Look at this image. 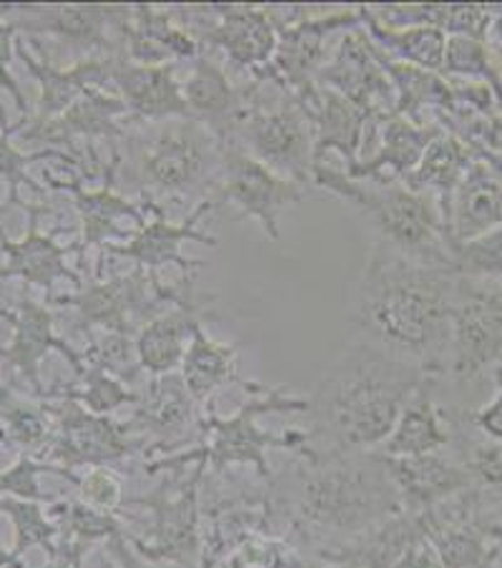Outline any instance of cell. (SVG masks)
I'll return each mask as SVG.
<instances>
[{
    "label": "cell",
    "mask_w": 502,
    "mask_h": 568,
    "mask_svg": "<svg viewBox=\"0 0 502 568\" xmlns=\"http://www.w3.org/2000/svg\"><path fill=\"white\" fill-rule=\"evenodd\" d=\"M454 270L404 257L385 242L369 247L349 325L357 339L438 371L450 343Z\"/></svg>",
    "instance_id": "obj_1"
},
{
    "label": "cell",
    "mask_w": 502,
    "mask_h": 568,
    "mask_svg": "<svg viewBox=\"0 0 502 568\" xmlns=\"http://www.w3.org/2000/svg\"><path fill=\"white\" fill-rule=\"evenodd\" d=\"M269 480V508L295 534L321 548L352 541L359 534L402 514V500L380 450L317 453Z\"/></svg>",
    "instance_id": "obj_2"
},
{
    "label": "cell",
    "mask_w": 502,
    "mask_h": 568,
    "mask_svg": "<svg viewBox=\"0 0 502 568\" xmlns=\"http://www.w3.org/2000/svg\"><path fill=\"white\" fill-rule=\"evenodd\" d=\"M428 383L422 365L387 353L365 339H352L309 400V448L317 453L380 450L404 405Z\"/></svg>",
    "instance_id": "obj_3"
},
{
    "label": "cell",
    "mask_w": 502,
    "mask_h": 568,
    "mask_svg": "<svg viewBox=\"0 0 502 568\" xmlns=\"http://www.w3.org/2000/svg\"><path fill=\"white\" fill-rule=\"evenodd\" d=\"M111 159L116 182L141 199H194L216 192L222 176V141L194 119H129Z\"/></svg>",
    "instance_id": "obj_4"
},
{
    "label": "cell",
    "mask_w": 502,
    "mask_h": 568,
    "mask_svg": "<svg viewBox=\"0 0 502 568\" xmlns=\"http://www.w3.org/2000/svg\"><path fill=\"white\" fill-rule=\"evenodd\" d=\"M315 186L327 189L375 226V240L404 257L434 267H450L442 212L432 194L412 192L395 179H349L335 166H315Z\"/></svg>",
    "instance_id": "obj_5"
},
{
    "label": "cell",
    "mask_w": 502,
    "mask_h": 568,
    "mask_svg": "<svg viewBox=\"0 0 502 568\" xmlns=\"http://www.w3.org/2000/svg\"><path fill=\"white\" fill-rule=\"evenodd\" d=\"M267 413H309V400L301 397H287L281 387L264 390L246 400L232 418H219V415H206L202 420V435L206 440L202 448L186 450L182 456L164 458L148 463L146 473H156L164 468H184L186 463H196L198 458L206 460V468L214 473H224L232 466H252L262 478L272 480L274 473L269 470L267 453L272 448L297 450V456H307L309 450V433L287 430V433H267L257 425L259 415Z\"/></svg>",
    "instance_id": "obj_6"
},
{
    "label": "cell",
    "mask_w": 502,
    "mask_h": 568,
    "mask_svg": "<svg viewBox=\"0 0 502 568\" xmlns=\"http://www.w3.org/2000/svg\"><path fill=\"white\" fill-rule=\"evenodd\" d=\"M232 144L305 186L315 184V129L291 93L269 79L246 83V109Z\"/></svg>",
    "instance_id": "obj_7"
},
{
    "label": "cell",
    "mask_w": 502,
    "mask_h": 568,
    "mask_svg": "<svg viewBox=\"0 0 502 568\" xmlns=\"http://www.w3.org/2000/svg\"><path fill=\"white\" fill-rule=\"evenodd\" d=\"M192 280H182V287H166L156 274L144 267L113 274V277L91 282L75 295L55 297L59 305L79 310V325L83 329L99 327L109 335L136 339L151 320L164 312V305H176L192 295Z\"/></svg>",
    "instance_id": "obj_8"
},
{
    "label": "cell",
    "mask_w": 502,
    "mask_h": 568,
    "mask_svg": "<svg viewBox=\"0 0 502 568\" xmlns=\"http://www.w3.org/2000/svg\"><path fill=\"white\" fill-rule=\"evenodd\" d=\"M279 43L269 65L252 73V79H269L287 89L291 97H299L311 83H317V73L329 61V41L337 33H349L362 28V11L359 8H339L331 13H311L309 8H287L277 11Z\"/></svg>",
    "instance_id": "obj_9"
},
{
    "label": "cell",
    "mask_w": 502,
    "mask_h": 568,
    "mask_svg": "<svg viewBox=\"0 0 502 568\" xmlns=\"http://www.w3.org/2000/svg\"><path fill=\"white\" fill-rule=\"evenodd\" d=\"M182 26L192 33L202 51H222L239 71L257 73L277 53L279 31L274 8L252 6H202L174 8Z\"/></svg>",
    "instance_id": "obj_10"
},
{
    "label": "cell",
    "mask_w": 502,
    "mask_h": 568,
    "mask_svg": "<svg viewBox=\"0 0 502 568\" xmlns=\"http://www.w3.org/2000/svg\"><path fill=\"white\" fill-rule=\"evenodd\" d=\"M311 186L274 174L269 166L246 154L239 144H222V176L216 184V206L234 204L236 220H257L272 242H279V216L305 202Z\"/></svg>",
    "instance_id": "obj_11"
},
{
    "label": "cell",
    "mask_w": 502,
    "mask_h": 568,
    "mask_svg": "<svg viewBox=\"0 0 502 568\" xmlns=\"http://www.w3.org/2000/svg\"><path fill=\"white\" fill-rule=\"evenodd\" d=\"M206 473V460L198 458L192 478L184 488L172 494V478L156 488L154 496L136 498L134 504L151 510L146 538H129L141 556L148 561H172L184 568L196 566L198 556V480Z\"/></svg>",
    "instance_id": "obj_12"
},
{
    "label": "cell",
    "mask_w": 502,
    "mask_h": 568,
    "mask_svg": "<svg viewBox=\"0 0 502 568\" xmlns=\"http://www.w3.org/2000/svg\"><path fill=\"white\" fill-rule=\"evenodd\" d=\"M141 206H144L146 214H151V220H146L144 226H139V230L131 234L129 242L109 244V247L103 250L109 254H116V257H129L136 267H144L151 274H156L164 267H178L184 272V280H192V274L196 270L206 267L204 260H188L184 257L182 250L186 242L219 247V240L206 234L202 226H198L208 212L219 210L214 199H202L182 224L168 222L164 206L151 202V199H141Z\"/></svg>",
    "instance_id": "obj_13"
},
{
    "label": "cell",
    "mask_w": 502,
    "mask_h": 568,
    "mask_svg": "<svg viewBox=\"0 0 502 568\" xmlns=\"http://www.w3.org/2000/svg\"><path fill=\"white\" fill-rule=\"evenodd\" d=\"M315 81L352 101L375 126L395 111V89L377 61L375 43L365 28L342 33L335 53L321 65Z\"/></svg>",
    "instance_id": "obj_14"
},
{
    "label": "cell",
    "mask_w": 502,
    "mask_h": 568,
    "mask_svg": "<svg viewBox=\"0 0 502 568\" xmlns=\"http://www.w3.org/2000/svg\"><path fill=\"white\" fill-rule=\"evenodd\" d=\"M452 371L460 377L482 371L502 355V284L465 287L458 282L450 320Z\"/></svg>",
    "instance_id": "obj_15"
},
{
    "label": "cell",
    "mask_w": 502,
    "mask_h": 568,
    "mask_svg": "<svg viewBox=\"0 0 502 568\" xmlns=\"http://www.w3.org/2000/svg\"><path fill=\"white\" fill-rule=\"evenodd\" d=\"M148 438L136 435L129 423H113L109 415H96L81 403L69 400L59 413V445L55 458L63 460L65 470L91 466L106 468L123 458L134 456Z\"/></svg>",
    "instance_id": "obj_16"
},
{
    "label": "cell",
    "mask_w": 502,
    "mask_h": 568,
    "mask_svg": "<svg viewBox=\"0 0 502 568\" xmlns=\"http://www.w3.org/2000/svg\"><path fill=\"white\" fill-rule=\"evenodd\" d=\"M111 89L136 121L192 119L176 81V63L139 65L126 53H116L111 55Z\"/></svg>",
    "instance_id": "obj_17"
},
{
    "label": "cell",
    "mask_w": 502,
    "mask_h": 568,
    "mask_svg": "<svg viewBox=\"0 0 502 568\" xmlns=\"http://www.w3.org/2000/svg\"><path fill=\"white\" fill-rule=\"evenodd\" d=\"M182 93L194 121L204 124L222 144L234 139L246 109V83L236 87L224 65L202 51L192 61Z\"/></svg>",
    "instance_id": "obj_18"
},
{
    "label": "cell",
    "mask_w": 502,
    "mask_h": 568,
    "mask_svg": "<svg viewBox=\"0 0 502 568\" xmlns=\"http://www.w3.org/2000/svg\"><path fill=\"white\" fill-rule=\"evenodd\" d=\"M106 182L101 189H83L75 179L69 184H59L73 194L75 212L81 216L83 226V247H109V244H123L131 240L139 226L146 224V210L141 202H131L116 186V161L103 169Z\"/></svg>",
    "instance_id": "obj_19"
},
{
    "label": "cell",
    "mask_w": 502,
    "mask_h": 568,
    "mask_svg": "<svg viewBox=\"0 0 502 568\" xmlns=\"http://www.w3.org/2000/svg\"><path fill=\"white\" fill-rule=\"evenodd\" d=\"M295 99L315 129V166L325 164L329 151L342 156L347 166L359 161L367 126H375L365 111H359L352 101L327 87H319V83H311Z\"/></svg>",
    "instance_id": "obj_20"
},
{
    "label": "cell",
    "mask_w": 502,
    "mask_h": 568,
    "mask_svg": "<svg viewBox=\"0 0 502 568\" xmlns=\"http://www.w3.org/2000/svg\"><path fill=\"white\" fill-rule=\"evenodd\" d=\"M121 43L126 59L139 65L194 61L202 53V45L178 21L174 8L131 6Z\"/></svg>",
    "instance_id": "obj_21"
},
{
    "label": "cell",
    "mask_w": 502,
    "mask_h": 568,
    "mask_svg": "<svg viewBox=\"0 0 502 568\" xmlns=\"http://www.w3.org/2000/svg\"><path fill=\"white\" fill-rule=\"evenodd\" d=\"M444 236L450 252L475 236L502 226V186L485 161L475 159L465 176L454 186L448 206L442 212Z\"/></svg>",
    "instance_id": "obj_22"
},
{
    "label": "cell",
    "mask_w": 502,
    "mask_h": 568,
    "mask_svg": "<svg viewBox=\"0 0 502 568\" xmlns=\"http://www.w3.org/2000/svg\"><path fill=\"white\" fill-rule=\"evenodd\" d=\"M387 470L400 494L402 508L410 514H424L442 500L462 494L470 486L472 473L458 466L440 453H428V456H410V458H387Z\"/></svg>",
    "instance_id": "obj_23"
},
{
    "label": "cell",
    "mask_w": 502,
    "mask_h": 568,
    "mask_svg": "<svg viewBox=\"0 0 502 568\" xmlns=\"http://www.w3.org/2000/svg\"><path fill=\"white\" fill-rule=\"evenodd\" d=\"M440 131L442 126L424 124V121L417 124V121L390 113L372 129V136L380 134L377 154L349 164L345 174L349 179H395V182H402L420 164L424 149L432 144V139Z\"/></svg>",
    "instance_id": "obj_24"
},
{
    "label": "cell",
    "mask_w": 502,
    "mask_h": 568,
    "mask_svg": "<svg viewBox=\"0 0 502 568\" xmlns=\"http://www.w3.org/2000/svg\"><path fill=\"white\" fill-rule=\"evenodd\" d=\"M136 413L129 420V428L134 433H144V438L158 443H174L182 435H188L194 428L202 430L198 418V403L186 390L182 375H158L151 377L148 390L139 393Z\"/></svg>",
    "instance_id": "obj_25"
},
{
    "label": "cell",
    "mask_w": 502,
    "mask_h": 568,
    "mask_svg": "<svg viewBox=\"0 0 502 568\" xmlns=\"http://www.w3.org/2000/svg\"><path fill=\"white\" fill-rule=\"evenodd\" d=\"M422 538H428L424 516L402 510V514L359 534L352 541L335 546L331 551L321 548L319 556L327 564H337L342 568H392L397 558Z\"/></svg>",
    "instance_id": "obj_26"
},
{
    "label": "cell",
    "mask_w": 502,
    "mask_h": 568,
    "mask_svg": "<svg viewBox=\"0 0 502 568\" xmlns=\"http://www.w3.org/2000/svg\"><path fill=\"white\" fill-rule=\"evenodd\" d=\"M202 310L204 305H198L192 292L176 302L174 310L161 312L151 320L134 339L139 371L151 373V377L182 371L188 339H192L194 325L202 320Z\"/></svg>",
    "instance_id": "obj_27"
},
{
    "label": "cell",
    "mask_w": 502,
    "mask_h": 568,
    "mask_svg": "<svg viewBox=\"0 0 502 568\" xmlns=\"http://www.w3.org/2000/svg\"><path fill=\"white\" fill-rule=\"evenodd\" d=\"M126 116H131V113L116 93L109 89H89L61 116L38 121V131L33 136L45 141H61V144H71L75 139L119 141L123 129H126V121L121 119Z\"/></svg>",
    "instance_id": "obj_28"
},
{
    "label": "cell",
    "mask_w": 502,
    "mask_h": 568,
    "mask_svg": "<svg viewBox=\"0 0 502 568\" xmlns=\"http://www.w3.org/2000/svg\"><path fill=\"white\" fill-rule=\"evenodd\" d=\"M242 345H222L214 337L206 335L202 320L196 322L192 329V339H188L184 363H182V381L186 390L192 393L198 405H204L216 390L226 385H242L244 390L259 395L269 387L259 383H246L236 375V357H239Z\"/></svg>",
    "instance_id": "obj_29"
},
{
    "label": "cell",
    "mask_w": 502,
    "mask_h": 568,
    "mask_svg": "<svg viewBox=\"0 0 502 568\" xmlns=\"http://www.w3.org/2000/svg\"><path fill=\"white\" fill-rule=\"evenodd\" d=\"M0 315L8 317V322L16 325L13 343L8 347H0V357L11 359L18 371H21L35 387H41V383H38V363H41L51 349H59L79 375L86 371L81 355L73 353L61 337L53 335V320L49 310L38 307L33 302H23L16 315H11V312H0Z\"/></svg>",
    "instance_id": "obj_30"
},
{
    "label": "cell",
    "mask_w": 502,
    "mask_h": 568,
    "mask_svg": "<svg viewBox=\"0 0 502 568\" xmlns=\"http://www.w3.org/2000/svg\"><path fill=\"white\" fill-rule=\"evenodd\" d=\"M375 55L395 89L392 113H397V116H404L410 121H417V124H422L420 113L424 109H430L434 113L454 111V89L444 75L424 71L420 65H412V63L392 61L390 55H385L380 49H377V43H375Z\"/></svg>",
    "instance_id": "obj_31"
},
{
    "label": "cell",
    "mask_w": 502,
    "mask_h": 568,
    "mask_svg": "<svg viewBox=\"0 0 502 568\" xmlns=\"http://www.w3.org/2000/svg\"><path fill=\"white\" fill-rule=\"evenodd\" d=\"M472 161H475V154H472L470 144L442 129L440 134L432 139V144L424 149L420 164L402 179V184L407 189H412V192L432 194L438 199L440 212H444L454 186H458L460 179L465 176Z\"/></svg>",
    "instance_id": "obj_32"
},
{
    "label": "cell",
    "mask_w": 502,
    "mask_h": 568,
    "mask_svg": "<svg viewBox=\"0 0 502 568\" xmlns=\"http://www.w3.org/2000/svg\"><path fill=\"white\" fill-rule=\"evenodd\" d=\"M362 28L365 33L372 38L385 55L392 61L420 65L424 71L440 73L444 65V45H448V36L432 26H412V28H387L377 18L369 13V8L362 6Z\"/></svg>",
    "instance_id": "obj_33"
},
{
    "label": "cell",
    "mask_w": 502,
    "mask_h": 568,
    "mask_svg": "<svg viewBox=\"0 0 502 568\" xmlns=\"http://www.w3.org/2000/svg\"><path fill=\"white\" fill-rule=\"evenodd\" d=\"M35 226H38L35 212L31 210V230H28L23 242H8L3 236V252H8V267L0 274H3V277L18 274V277L33 282L43 290H49L59 277L71 280L75 287H81L79 274L63 264V257L69 250L53 244L51 236H43Z\"/></svg>",
    "instance_id": "obj_34"
},
{
    "label": "cell",
    "mask_w": 502,
    "mask_h": 568,
    "mask_svg": "<svg viewBox=\"0 0 502 568\" xmlns=\"http://www.w3.org/2000/svg\"><path fill=\"white\" fill-rule=\"evenodd\" d=\"M450 443V435L444 433L440 423V413L424 393V387L417 393L397 420L390 438L382 443L380 453L387 458H410L440 453Z\"/></svg>",
    "instance_id": "obj_35"
},
{
    "label": "cell",
    "mask_w": 502,
    "mask_h": 568,
    "mask_svg": "<svg viewBox=\"0 0 502 568\" xmlns=\"http://www.w3.org/2000/svg\"><path fill=\"white\" fill-rule=\"evenodd\" d=\"M428 541L442 558L444 568H480L490 556L485 536L480 526L470 524V518L458 520V524L428 526Z\"/></svg>",
    "instance_id": "obj_36"
},
{
    "label": "cell",
    "mask_w": 502,
    "mask_h": 568,
    "mask_svg": "<svg viewBox=\"0 0 502 568\" xmlns=\"http://www.w3.org/2000/svg\"><path fill=\"white\" fill-rule=\"evenodd\" d=\"M83 385L75 387V390H61L65 400L81 403L83 408L96 413V415H109L113 410L123 408V405H136L139 393L129 390L126 383H121L116 375H111L103 367L86 365V371L81 373Z\"/></svg>",
    "instance_id": "obj_37"
},
{
    "label": "cell",
    "mask_w": 502,
    "mask_h": 568,
    "mask_svg": "<svg viewBox=\"0 0 502 568\" xmlns=\"http://www.w3.org/2000/svg\"><path fill=\"white\" fill-rule=\"evenodd\" d=\"M442 75H462V79L472 81H488L492 89L502 93V83L492 65L490 51L485 41L465 36H448V45H444V65Z\"/></svg>",
    "instance_id": "obj_38"
},
{
    "label": "cell",
    "mask_w": 502,
    "mask_h": 568,
    "mask_svg": "<svg viewBox=\"0 0 502 568\" xmlns=\"http://www.w3.org/2000/svg\"><path fill=\"white\" fill-rule=\"evenodd\" d=\"M450 257L452 270L470 280H502V226L458 244Z\"/></svg>",
    "instance_id": "obj_39"
},
{
    "label": "cell",
    "mask_w": 502,
    "mask_h": 568,
    "mask_svg": "<svg viewBox=\"0 0 502 568\" xmlns=\"http://www.w3.org/2000/svg\"><path fill=\"white\" fill-rule=\"evenodd\" d=\"M0 508L6 510L8 516L13 518L16 526V556H21L31 546H43L45 551L53 554V541L55 528L49 518H45L43 508L35 504V500H18V498H6L0 500Z\"/></svg>",
    "instance_id": "obj_40"
},
{
    "label": "cell",
    "mask_w": 502,
    "mask_h": 568,
    "mask_svg": "<svg viewBox=\"0 0 502 568\" xmlns=\"http://www.w3.org/2000/svg\"><path fill=\"white\" fill-rule=\"evenodd\" d=\"M65 514H69V524H65L69 531L65 534L83 538V541L89 544L109 541L111 536L123 531L116 514H103V510L91 508L86 504H71Z\"/></svg>",
    "instance_id": "obj_41"
},
{
    "label": "cell",
    "mask_w": 502,
    "mask_h": 568,
    "mask_svg": "<svg viewBox=\"0 0 502 568\" xmlns=\"http://www.w3.org/2000/svg\"><path fill=\"white\" fill-rule=\"evenodd\" d=\"M41 470H51V473H55V476L69 478L75 483V486H79V478L73 476V470L38 466V463H33L31 458H21L11 470L0 473V494L6 490V494H11L21 500H35V504H41V500H45V496L41 494V488H38V483H35V476Z\"/></svg>",
    "instance_id": "obj_42"
},
{
    "label": "cell",
    "mask_w": 502,
    "mask_h": 568,
    "mask_svg": "<svg viewBox=\"0 0 502 568\" xmlns=\"http://www.w3.org/2000/svg\"><path fill=\"white\" fill-rule=\"evenodd\" d=\"M83 504L99 508L103 514H119L121 506V483L106 468H93L86 478L79 480Z\"/></svg>",
    "instance_id": "obj_43"
},
{
    "label": "cell",
    "mask_w": 502,
    "mask_h": 568,
    "mask_svg": "<svg viewBox=\"0 0 502 568\" xmlns=\"http://www.w3.org/2000/svg\"><path fill=\"white\" fill-rule=\"evenodd\" d=\"M470 468L478 473V476L485 483H495L502 486V443L498 445H482L475 453V458L470 460Z\"/></svg>",
    "instance_id": "obj_44"
},
{
    "label": "cell",
    "mask_w": 502,
    "mask_h": 568,
    "mask_svg": "<svg viewBox=\"0 0 502 568\" xmlns=\"http://www.w3.org/2000/svg\"><path fill=\"white\" fill-rule=\"evenodd\" d=\"M89 548H91L89 541L65 534L61 538V544L53 548V554H51L53 561L49 564V568H81L83 556L89 554Z\"/></svg>",
    "instance_id": "obj_45"
},
{
    "label": "cell",
    "mask_w": 502,
    "mask_h": 568,
    "mask_svg": "<svg viewBox=\"0 0 502 568\" xmlns=\"http://www.w3.org/2000/svg\"><path fill=\"white\" fill-rule=\"evenodd\" d=\"M392 568H444V564L428 538H422V541L407 548Z\"/></svg>",
    "instance_id": "obj_46"
},
{
    "label": "cell",
    "mask_w": 502,
    "mask_h": 568,
    "mask_svg": "<svg viewBox=\"0 0 502 568\" xmlns=\"http://www.w3.org/2000/svg\"><path fill=\"white\" fill-rule=\"evenodd\" d=\"M498 397L475 415V423L488 438L502 443V371H498Z\"/></svg>",
    "instance_id": "obj_47"
},
{
    "label": "cell",
    "mask_w": 502,
    "mask_h": 568,
    "mask_svg": "<svg viewBox=\"0 0 502 568\" xmlns=\"http://www.w3.org/2000/svg\"><path fill=\"white\" fill-rule=\"evenodd\" d=\"M109 554H111L113 561L121 564V568H154L148 561H141V558L131 554L129 538L123 536V531L109 538Z\"/></svg>",
    "instance_id": "obj_48"
},
{
    "label": "cell",
    "mask_w": 502,
    "mask_h": 568,
    "mask_svg": "<svg viewBox=\"0 0 502 568\" xmlns=\"http://www.w3.org/2000/svg\"><path fill=\"white\" fill-rule=\"evenodd\" d=\"M490 16H492L490 31L495 33V38L502 43V8H490Z\"/></svg>",
    "instance_id": "obj_49"
},
{
    "label": "cell",
    "mask_w": 502,
    "mask_h": 568,
    "mask_svg": "<svg viewBox=\"0 0 502 568\" xmlns=\"http://www.w3.org/2000/svg\"><path fill=\"white\" fill-rule=\"evenodd\" d=\"M16 558H18L16 554H8L0 548V568H21V564H18Z\"/></svg>",
    "instance_id": "obj_50"
},
{
    "label": "cell",
    "mask_w": 502,
    "mask_h": 568,
    "mask_svg": "<svg viewBox=\"0 0 502 568\" xmlns=\"http://www.w3.org/2000/svg\"><path fill=\"white\" fill-rule=\"evenodd\" d=\"M500 566H502V546H500Z\"/></svg>",
    "instance_id": "obj_51"
}]
</instances>
